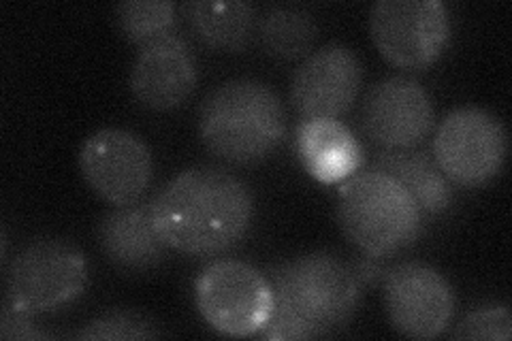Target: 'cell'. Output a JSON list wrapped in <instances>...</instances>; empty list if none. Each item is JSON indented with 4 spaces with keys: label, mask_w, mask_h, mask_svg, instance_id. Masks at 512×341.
Wrapping results in <instances>:
<instances>
[{
    "label": "cell",
    "mask_w": 512,
    "mask_h": 341,
    "mask_svg": "<svg viewBox=\"0 0 512 341\" xmlns=\"http://www.w3.org/2000/svg\"><path fill=\"white\" fill-rule=\"evenodd\" d=\"M154 229L169 250L216 256L242 241L254 216L248 186L220 167H192L148 203Z\"/></svg>",
    "instance_id": "cell-1"
},
{
    "label": "cell",
    "mask_w": 512,
    "mask_h": 341,
    "mask_svg": "<svg viewBox=\"0 0 512 341\" xmlns=\"http://www.w3.org/2000/svg\"><path fill=\"white\" fill-rule=\"evenodd\" d=\"M274 310L259 333L269 341L329 337L355 318L363 282L338 254L316 250L269 271Z\"/></svg>",
    "instance_id": "cell-2"
},
{
    "label": "cell",
    "mask_w": 512,
    "mask_h": 341,
    "mask_svg": "<svg viewBox=\"0 0 512 341\" xmlns=\"http://www.w3.org/2000/svg\"><path fill=\"white\" fill-rule=\"evenodd\" d=\"M286 135V109L263 81L231 79L205 96L199 137L216 158L248 167L278 150Z\"/></svg>",
    "instance_id": "cell-3"
},
{
    "label": "cell",
    "mask_w": 512,
    "mask_h": 341,
    "mask_svg": "<svg viewBox=\"0 0 512 341\" xmlns=\"http://www.w3.org/2000/svg\"><path fill=\"white\" fill-rule=\"evenodd\" d=\"M338 224L352 246L384 258L410 248L421 237L423 211L393 177L370 169L342 182Z\"/></svg>",
    "instance_id": "cell-4"
},
{
    "label": "cell",
    "mask_w": 512,
    "mask_h": 341,
    "mask_svg": "<svg viewBox=\"0 0 512 341\" xmlns=\"http://www.w3.org/2000/svg\"><path fill=\"white\" fill-rule=\"evenodd\" d=\"M88 286V261L75 243L35 239L7 267L5 307L39 316L73 303Z\"/></svg>",
    "instance_id": "cell-5"
},
{
    "label": "cell",
    "mask_w": 512,
    "mask_h": 341,
    "mask_svg": "<svg viewBox=\"0 0 512 341\" xmlns=\"http://www.w3.org/2000/svg\"><path fill=\"white\" fill-rule=\"evenodd\" d=\"M195 303L210 327L229 337L259 335L274 310L267 275L237 258L207 265L195 284Z\"/></svg>",
    "instance_id": "cell-6"
},
{
    "label": "cell",
    "mask_w": 512,
    "mask_h": 341,
    "mask_svg": "<svg viewBox=\"0 0 512 341\" xmlns=\"http://www.w3.org/2000/svg\"><path fill=\"white\" fill-rule=\"evenodd\" d=\"M451 15L440 0H378L370 11L376 50L397 69H429L451 41Z\"/></svg>",
    "instance_id": "cell-7"
},
{
    "label": "cell",
    "mask_w": 512,
    "mask_h": 341,
    "mask_svg": "<svg viewBox=\"0 0 512 341\" xmlns=\"http://www.w3.org/2000/svg\"><path fill=\"white\" fill-rule=\"evenodd\" d=\"M506 154V128L498 116L485 109L451 111L434 137V160L446 180L461 188H478L493 180L502 171Z\"/></svg>",
    "instance_id": "cell-8"
},
{
    "label": "cell",
    "mask_w": 512,
    "mask_h": 341,
    "mask_svg": "<svg viewBox=\"0 0 512 341\" xmlns=\"http://www.w3.org/2000/svg\"><path fill=\"white\" fill-rule=\"evenodd\" d=\"M382 301L391 327L410 339H436L455 316V290L444 273L416 261L384 273Z\"/></svg>",
    "instance_id": "cell-9"
},
{
    "label": "cell",
    "mask_w": 512,
    "mask_h": 341,
    "mask_svg": "<svg viewBox=\"0 0 512 341\" xmlns=\"http://www.w3.org/2000/svg\"><path fill=\"white\" fill-rule=\"evenodd\" d=\"M152 169L148 145L122 128H101L79 148V171L109 205L137 203L152 182Z\"/></svg>",
    "instance_id": "cell-10"
},
{
    "label": "cell",
    "mask_w": 512,
    "mask_h": 341,
    "mask_svg": "<svg viewBox=\"0 0 512 341\" xmlns=\"http://www.w3.org/2000/svg\"><path fill=\"white\" fill-rule=\"evenodd\" d=\"M365 135L384 150H412L436 124L427 90L410 77H387L367 90L361 107Z\"/></svg>",
    "instance_id": "cell-11"
},
{
    "label": "cell",
    "mask_w": 512,
    "mask_h": 341,
    "mask_svg": "<svg viewBox=\"0 0 512 341\" xmlns=\"http://www.w3.org/2000/svg\"><path fill=\"white\" fill-rule=\"evenodd\" d=\"M363 84L359 56L342 43L312 52L291 81V103L303 120H338L357 103Z\"/></svg>",
    "instance_id": "cell-12"
},
{
    "label": "cell",
    "mask_w": 512,
    "mask_h": 341,
    "mask_svg": "<svg viewBox=\"0 0 512 341\" xmlns=\"http://www.w3.org/2000/svg\"><path fill=\"white\" fill-rule=\"evenodd\" d=\"M197 79V60L190 45L178 35H167L141 47L128 86L146 109L173 111L190 99Z\"/></svg>",
    "instance_id": "cell-13"
},
{
    "label": "cell",
    "mask_w": 512,
    "mask_h": 341,
    "mask_svg": "<svg viewBox=\"0 0 512 341\" xmlns=\"http://www.w3.org/2000/svg\"><path fill=\"white\" fill-rule=\"evenodd\" d=\"M99 248L107 261L124 273H146L165 261L167 243L154 229L150 205H124L99 222Z\"/></svg>",
    "instance_id": "cell-14"
},
{
    "label": "cell",
    "mask_w": 512,
    "mask_h": 341,
    "mask_svg": "<svg viewBox=\"0 0 512 341\" xmlns=\"http://www.w3.org/2000/svg\"><path fill=\"white\" fill-rule=\"evenodd\" d=\"M295 145L303 169L320 184H342L365 165L363 145L340 120H303Z\"/></svg>",
    "instance_id": "cell-15"
},
{
    "label": "cell",
    "mask_w": 512,
    "mask_h": 341,
    "mask_svg": "<svg viewBox=\"0 0 512 341\" xmlns=\"http://www.w3.org/2000/svg\"><path fill=\"white\" fill-rule=\"evenodd\" d=\"M372 169L393 177L423 214H442L453 203V184L427 152L382 150L376 154Z\"/></svg>",
    "instance_id": "cell-16"
},
{
    "label": "cell",
    "mask_w": 512,
    "mask_h": 341,
    "mask_svg": "<svg viewBox=\"0 0 512 341\" xmlns=\"http://www.w3.org/2000/svg\"><path fill=\"white\" fill-rule=\"evenodd\" d=\"M182 9L190 30L210 50L244 52L254 37V7L244 0H224V3L195 0Z\"/></svg>",
    "instance_id": "cell-17"
},
{
    "label": "cell",
    "mask_w": 512,
    "mask_h": 341,
    "mask_svg": "<svg viewBox=\"0 0 512 341\" xmlns=\"http://www.w3.org/2000/svg\"><path fill=\"white\" fill-rule=\"evenodd\" d=\"M261 47L274 58H308L318 37V26L308 9L299 5H271L256 20Z\"/></svg>",
    "instance_id": "cell-18"
},
{
    "label": "cell",
    "mask_w": 512,
    "mask_h": 341,
    "mask_svg": "<svg viewBox=\"0 0 512 341\" xmlns=\"http://www.w3.org/2000/svg\"><path fill=\"white\" fill-rule=\"evenodd\" d=\"M122 35L135 45H148L171 35L178 22V9L169 0H128L116 7Z\"/></svg>",
    "instance_id": "cell-19"
},
{
    "label": "cell",
    "mask_w": 512,
    "mask_h": 341,
    "mask_svg": "<svg viewBox=\"0 0 512 341\" xmlns=\"http://www.w3.org/2000/svg\"><path fill=\"white\" fill-rule=\"evenodd\" d=\"M163 331L158 324L141 312L133 310H111L90 320L86 327L79 331L77 339H154Z\"/></svg>",
    "instance_id": "cell-20"
},
{
    "label": "cell",
    "mask_w": 512,
    "mask_h": 341,
    "mask_svg": "<svg viewBox=\"0 0 512 341\" xmlns=\"http://www.w3.org/2000/svg\"><path fill=\"white\" fill-rule=\"evenodd\" d=\"M455 339L508 341L512 337V316L506 305H485L461 318L453 333Z\"/></svg>",
    "instance_id": "cell-21"
},
{
    "label": "cell",
    "mask_w": 512,
    "mask_h": 341,
    "mask_svg": "<svg viewBox=\"0 0 512 341\" xmlns=\"http://www.w3.org/2000/svg\"><path fill=\"white\" fill-rule=\"evenodd\" d=\"M0 337L3 339H47L50 335L39 331L35 324L30 322V316L3 307V316H0Z\"/></svg>",
    "instance_id": "cell-22"
}]
</instances>
